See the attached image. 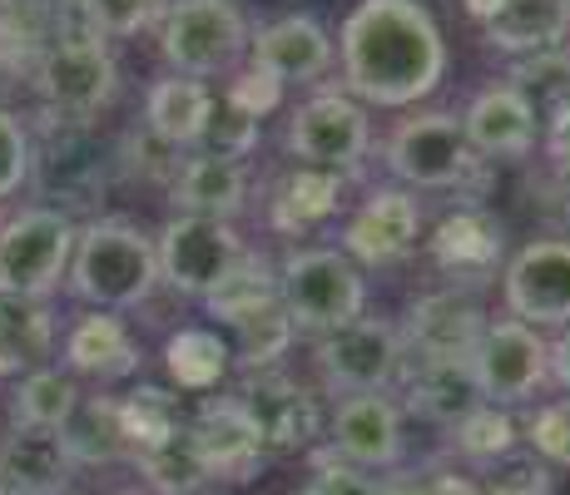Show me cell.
<instances>
[{"instance_id":"7402d4cb","label":"cell","mask_w":570,"mask_h":495,"mask_svg":"<svg viewBox=\"0 0 570 495\" xmlns=\"http://www.w3.org/2000/svg\"><path fill=\"white\" fill-rule=\"evenodd\" d=\"M70 451H65L60 432H16L0 442V486L16 495H60L70 481Z\"/></svg>"},{"instance_id":"e575fe53","label":"cell","mask_w":570,"mask_h":495,"mask_svg":"<svg viewBox=\"0 0 570 495\" xmlns=\"http://www.w3.org/2000/svg\"><path fill=\"white\" fill-rule=\"evenodd\" d=\"M511 90L531 105L535 119H551L570 105V50H541V55H521L511 65Z\"/></svg>"},{"instance_id":"d4e9b609","label":"cell","mask_w":570,"mask_h":495,"mask_svg":"<svg viewBox=\"0 0 570 495\" xmlns=\"http://www.w3.org/2000/svg\"><path fill=\"white\" fill-rule=\"evenodd\" d=\"M570 30V16L561 0H501L497 16L487 20V46L507 55H541L556 50Z\"/></svg>"},{"instance_id":"3957f363","label":"cell","mask_w":570,"mask_h":495,"mask_svg":"<svg viewBox=\"0 0 570 495\" xmlns=\"http://www.w3.org/2000/svg\"><path fill=\"white\" fill-rule=\"evenodd\" d=\"M363 273L337 248L288 253L278 273V303L288 313L293 333H337L363 317Z\"/></svg>"},{"instance_id":"f35d334b","label":"cell","mask_w":570,"mask_h":495,"mask_svg":"<svg viewBox=\"0 0 570 495\" xmlns=\"http://www.w3.org/2000/svg\"><path fill=\"white\" fill-rule=\"evenodd\" d=\"M258 139H263V119H254L248 109H238L228 95L208 105L204 135H199L204 154H214V159H234V164H238L244 154H254V149H258Z\"/></svg>"},{"instance_id":"60d3db41","label":"cell","mask_w":570,"mask_h":495,"mask_svg":"<svg viewBox=\"0 0 570 495\" xmlns=\"http://www.w3.org/2000/svg\"><path fill=\"white\" fill-rule=\"evenodd\" d=\"M551 486H556L551 466H546L535 451H517V446H511L507 456L487 461L481 481H476L481 495H551Z\"/></svg>"},{"instance_id":"f6af8a7d","label":"cell","mask_w":570,"mask_h":495,"mask_svg":"<svg viewBox=\"0 0 570 495\" xmlns=\"http://www.w3.org/2000/svg\"><path fill=\"white\" fill-rule=\"evenodd\" d=\"M317 476L308 481V491L303 495H377V486L363 476L357 466H347V461H337L333 451H317Z\"/></svg>"},{"instance_id":"83f0119b","label":"cell","mask_w":570,"mask_h":495,"mask_svg":"<svg viewBox=\"0 0 570 495\" xmlns=\"http://www.w3.org/2000/svg\"><path fill=\"white\" fill-rule=\"evenodd\" d=\"M60 442L70 451L75 466H109L129 451L125 422H119L115 396H80L70 412V422L60 426Z\"/></svg>"},{"instance_id":"6da1fadb","label":"cell","mask_w":570,"mask_h":495,"mask_svg":"<svg viewBox=\"0 0 570 495\" xmlns=\"http://www.w3.org/2000/svg\"><path fill=\"white\" fill-rule=\"evenodd\" d=\"M337 50L347 90L382 109L416 105L446 75V40L416 0H363L343 20Z\"/></svg>"},{"instance_id":"603a6c76","label":"cell","mask_w":570,"mask_h":495,"mask_svg":"<svg viewBox=\"0 0 570 495\" xmlns=\"http://www.w3.org/2000/svg\"><path fill=\"white\" fill-rule=\"evenodd\" d=\"M169 189H174V208H179V214L228 224L248 198V174H244V164H234V159L199 154V159L179 164V174H174Z\"/></svg>"},{"instance_id":"1f68e13d","label":"cell","mask_w":570,"mask_h":495,"mask_svg":"<svg viewBox=\"0 0 570 495\" xmlns=\"http://www.w3.org/2000/svg\"><path fill=\"white\" fill-rule=\"evenodd\" d=\"M204 303H208V317H218L224 327H234L238 317L278 303V273H273V263L263 258V253H244V258L218 278V288L208 293Z\"/></svg>"},{"instance_id":"7dc6e473","label":"cell","mask_w":570,"mask_h":495,"mask_svg":"<svg viewBox=\"0 0 570 495\" xmlns=\"http://www.w3.org/2000/svg\"><path fill=\"white\" fill-rule=\"evenodd\" d=\"M125 154H129V169L145 174V179H169L174 184V174H179V159H174L179 149L164 145V139L149 135V129H139V135L125 145Z\"/></svg>"},{"instance_id":"30bf717a","label":"cell","mask_w":570,"mask_h":495,"mask_svg":"<svg viewBox=\"0 0 570 495\" xmlns=\"http://www.w3.org/2000/svg\"><path fill=\"white\" fill-rule=\"evenodd\" d=\"M546 372H551V347L535 337V327L517 323V317L487 323L476 352H471V377H476V392L487 406L531 402Z\"/></svg>"},{"instance_id":"ffe728a7","label":"cell","mask_w":570,"mask_h":495,"mask_svg":"<svg viewBox=\"0 0 570 495\" xmlns=\"http://www.w3.org/2000/svg\"><path fill=\"white\" fill-rule=\"evenodd\" d=\"M535 125L531 105L511 90V85H491L471 99V109L462 115V135L471 154H487V159H525L535 145Z\"/></svg>"},{"instance_id":"4316f807","label":"cell","mask_w":570,"mask_h":495,"mask_svg":"<svg viewBox=\"0 0 570 495\" xmlns=\"http://www.w3.org/2000/svg\"><path fill=\"white\" fill-rule=\"evenodd\" d=\"M55 323L36 297H0V377H26L46 367Z\"/></svg>"},{"instance_id":"d6986e66","label":"cell","mask_w":570,"mask_h":495,"mask_svg":"<svg viewBox=\"0 0 570 495\" xmlns=\"http://www.w3.org/2000/svg\"><path fill=\"white\" fill-rule=\"evenodd\" d=\"M189 436L208 466V481L214 476L248 481L263 461V442H258L254 422H248V412L238 406V396H208L199 406V416H194Z\"/></svg>"},{"instance_id":"277c9868","label":"cell","mask_w":570,"mask_h":495,"mask_svg":"<svg viewBox=\"0 0 570 495\" xmlns=\"http://www.w3.org/2000/svg\"><path fill=\"white\" fill-rule=\"evenodd\" d=\"M109 149L95 139L90 125L80 119H60L46 109V125H40V145H30V179L36 189L55 198L65 218L70 214H90L109 189Z\"/></svg>"},{"instance_id":"f5cc1de1","label":"cell","mask_w":570,"mask_h":495,"mask_svg":"<svg viewBox=\"0 0 570 495\" xmlns=\"http://www.w3.org/2000/svg\"><path fill=\"white\" fill-rule=\"evenodd\" d=\"M497 6H501V0H466V10H471V16L481 20V26H487V20L497 16Z\"/></svg>"},{"instance_id":"816d5d0a","label":"cell","mask_w":570,"mask_h":495,"mask_svg":"<svg viewBox=\"0 0 570 495\" xmlns=\"http://www.w3.org/2000/svg\"><path fill=\"white\" fill-rule=\"evenodd\" d=\"M377 495H416V476H387L377 486Z\"/></svg>"},{"instance_id":"f907efd6","label":"cell","mask_w":570,"mask_h":495,"mask_svg":"<svg viewBox=\"0 0 570 495\" xmlns=\"http://www.w3.org/2000/svg\"><path fill=\"white\" fill-rule=\"evenodd\" d=\"M551 372H556V382L570 392V323H566V333L556 337V347H551Z\"/></svg>"},{"instance_id":"5b68a950","label":"cell","mask_w":570,"mask_h":495,"mask_svg":"<svg viewBox=\"0 0 570 495\" xmlns=\"http://www.w3.org/2000/svg\"><path fill=\"white\" fill-rule=\"evenodd\" d=\"M75 218L60 208H26L0 224V297H46L75 258Z\"/></svg>"},{"instance_id":"ac0fdd59","label":"cell","mask_w":570,"mask_h":495,"mask_svg":"<svg viewBox=\"0 0 570 495\" xmlns=\"http://www.w3.org/2000/svg\"><path fill=\"white\" fill-rule=\"evenodd\" d=\"M416 228H422V208H416V198L407 189H372L363 198V208L347 218L343 248L353 258L372 263V268H382V263L407 258L416 244Z\"/></svg>"},{"instance_id":"4dcf8cb0","label":"cell","mask_w":570,"mask_h":495,"mask_svg":"<svg viewBox=\"0 0 570 495\" xmlns=\"http://www.w3.org/2000/svg\"><path fill=\"white\" fill-rule=\"evenodd\" d=\"M337 198H343V179H337L333 169H293L288 179L278 184V194H273V224L283 228V234H308L313 224H323L327 214L337 208Z\"/></svg>"},{"instance_id":"9a60e30c","label":"cell","mask_w":570,"mask_h":495,"mask_svg":"<svg viewBox=\"0 0 570 495\" xmlns=\"http://www.w3.org/2000/svg\"><path fill=\"white\" fill-rule=\"evenodd\" d=\"M432 263L456 283V288H481L501 273L507 263V234L487 208L462 204L456 214H446L432 234Z\"/></svg>"},{"instance_id":"f546056e","label":"cell","mask_w":570,"mask_h":495,"mask_svg":"<svg viewBox=\"0 0 570 495\" xmlns=\"http://www.w3.org/2000/svg\"><path fill=\"white\" fill-rule=\"evenodd\" d=\"M135 466H139V476H145V486L155 495H199L204 481H208V466H204L199 446H194L189 426L169 432L155 446L135 451Z\"/></svg>"},{"instance_id":"5bb4252c","label":"cell","mask_w":570,"mask_h":495,"mask_svg":"<svg viewBox=\"0 0 570 495\" xmlns=\"http://www.w3.org/2000/svg\"><path fill=\"white\" fill-rule=\"evenodd\" d=\"M288 149L308 169H353L367 154V115L347 95H317L293 115Z\"/></svg>"},{"instance_id":"9f6ffc18","label":"cell","mask_w":570,"mask_h":495,"mask_svg":"<svg viewBox=\"0 0 570 495\" xmlns=\"http://www.w3.org/2000/svg\"><path fill=\"white\" fill-rule=\"evenodd\" d=\"M0 495H16V491H6V486H0Z\"/></svg>"},{"instance_id":"2e32d148","label":"cell","mask_w":570,"mask_h":495,"mask_svg":"<svg viewBox=\"0 0 570 495\" xmlns=\"http://www.w3.org/2000/svg\"><path fill=\"white\" fill-rule=\"evenodd\" d=\"M481 333H487V317L476 297L462 288L416 297L407 313V347L416 362H462L476 352Z\"/></svg>"},{"instance_id":"836d02e7","label":"cell","mask_w":570,"mask_h":495,"mask_svg":"<svg viewBox=\"0 0 570 495\" xmlns=\"http://www.w3.org/2000/svg\"><path fill=\"white\" fill-rule=\"evenodd\" d=\"M75 402H80V392H75V382L65 377V372L36 367L20 377L10 416H16V426H30V432H60V426L70 422Z\"/></svg>"},{"instance_id":"e0dca14e","label":"cell","mask_w":570,"mask_h":495,"mask_svg":"<svg viewBox=\"0 0 570 495\" xmlns=\"http://www.w3.org/2000/svg\"><path fill=\"white\" fill-rule=\"evenodd\" d=\"M327 442H333L337 461H347V466H357V471L397 466V456H402V416L382 392L343 396Z\"/></svg>"},{"instance_id":"52a82bcc","label":"cell","mask_w":570,"mask_h":495,"mask_svg":"<svg viewBox=\"0 0 570 495\" xmlns=\"http://www.w3.org/2000/svg\"><path fill=\"white\" fill-rule=\"evenodd\" d=\"M36 85H40V95H46L50 115L90 125L109 99H115L119 70H115V55L105 50V40L85 36V30L75 26V30H60L46 46V55H40V65H36Z\"/></svg>"},{"instance_id":"9c48e42d","label":"cell","mask_w":570,"mask_h":495,"mask_svg":"<svg viewBox=\"0 0 570 495\" xmlns=\"http://www.w3.org/2000/svg\"><path fill=\"white\" fill-rule=\"evenodd\" d=\"M313 357H317V372H323V382L333 392L363 396V392H382L387 382L402 377L407 347H402V337L392 323H382V317H357V323L317 337Z\"/></svg>"},{"instance_id":"8fae6325","label":"cell","mask_w":570,"mask_h":495,"mask_svg":"<svg viewBox=\"0 0 570 495\" xmlns=\"http://www.w3.org/2000/svg\"><path fill=\"white\" fill-rule=\"evenodd\" d=\"M155 253H159V283H169L174 293L208 297L218 288V278H224V273L244 258V244H238L234 224L179 214L159 234Z\"/></svg>"},{"instance_id":"681fc988","label":"cell","mask_w":570,"mask_h":495,"mask_svg":"<svg viewBox=\"0 0 570 495\" xmlns=\"http://www.w3.org/2000/svg\"><path fill=\"white\" fill-rule=\"evenodd\" d=\"M416 495H481V491H476V481L436 471V476H416Z\"/></svg>"},{"instance_id":"f1b7e54d","label":"cell","mask_w":570,"mask_h":495,"mask_svg":"<svg viewBox=\"0 0 570 495\" xmlns=\"http://www.w3.org/2000/svg\"><path fill=\"white\" fill-rule=\"evenodd\" d=\"M208 105H214V95L204 90V80H184V75L159 80L155 90H149V99H145V129L149 135H159L164 145H174V149L199 145Z\"/></svg>"},{"instance_id":"7c38bea8","label":"cell","mask_w":570,"mask_h":495,"mask_svg":"<svg viewBox=\"0 0 570 495\" xmlns=\"http://www.w3.org/2000/svg\"><path fill=\"white\" fill-rule=\"evenodd\" d=\"M238 406L254 422L263 451H313L323 436V406L303 382L283 377V372H248L238 387Z\"/></svg>"},{"instance_id":"ab89813d","label":"cell","mask_w":570,"mask_h":495,"mask_svg":"<svg viewBox=\"0 0 570 495\" xmlns=\"http://www.w3.org/2000/svg\"><path fill=\"white\" fill-rule=\"evenodd\" d=\"M70 10H75L85 36L125 40V36H139V30L159 16L164 0H70Z\"/></svg>"},{"instance_id":"8d00e7d4","label":"cell","mask_w":570,"mask_h":495,"mask_svg":"<svg viewBox=\"0 0 570 495\" xmlns=\"http://www.w3.org/2000/svg\"><path fill=\"white\" fill-rule=\"evenodd\" d=\"M119 422H125L129 451H145L164 442L169 432H179L184 416H179V396H169L164 387H135L119 402Z\"/></svg>"},{"instance_id":"ee69618b","label":"cell","mask_w":570,"mask_h":495,"mask_svg":"<svg viewBox=\"0 0 570 495\" xmlns=\"http://www.w3.org/2000/svg\"><path fill=\"white\" fill-rule=\"evenodd\" d=\"M30 179V129L10 109H0V198H10Z\"/></svg>"},{"instance_id":"bcb514c9","label":"cell","mask_w":570,"mask_h":495,"mask_svg":"<svg viewBox=\"0 0 570 495\" xmlns=\"http://www.w3.org/2000/svg\"><path fill=\"white\" fill-rule=\"evenodd\" d=\"M228 99H234L238 109H248L254 119H263V115H273V109L283 105V80H273L268 70L248 65V70L238 75L234 85H228Z\"/></svg>"},{"instance_id":"b9f144b4","label":"cell","mask_w":570,"mask_h":495,"mask_svg":"<svg viewBox=\"0 0 570 495\" xmlns=\"http://www.w3.org/2000/svg\"><path fill=\"white\" fill-rule=\"evenodd\" d=\"M40 55H46V30H40V20H36V6L6 0V6H0V70L40 65Z\"/></svg>"},{"instance_id":"db71d44e","label":"cell","mask_w":570,"mask_h":495,"mask_svg":"<svg viewBox=\"0 0 570 495\" xmlns=\"http://www.w3.org/2000/svg\"><path fill=\"white\" fill-rule=\"evenodd\" d=\"M26 6H36V10H60V6H70V0H26Z\"/></svg>"},{"instance_id":"d590c367","label":"cell","mask_w":570,"mask_h":495,"mask_svg":"<svg viewBox=\"0 0 570 495\" xmlns=\"http://www.w3.org/2000/svg\"><path fill=\"white\" fill-rule=\"evenodd\" d=\"M234 347H238L244 372H268L273 362L293 347V323H288V313H283V303H268V307H258V313L238 317Z\"/></svg>"},{"instance_id":"4fadbf2b","label":"cell","mask_w":570,"mask_h":495,"mask_svg":"<svg viewBox=\"0 0 570 495\" xmlns=\"http://www.w3.org/2000/svg\"><path fill=\"white\" fill-rule=\"evenodd\" d=\"M507 307L525 327H566L570 323V244L535 238L501 273Z\"/></svg>"},{"instance_id":"44dd1931","label":"cell","mask_w":570,"mask_h":495,"mask_svg":"<svg viewBox=\"0 0 570 495\" xmlns=\"http://www.w3.org/2000/svg\"><path fill=\"white\" fill-rule=\"evenodd\" d=\"M254 65L268 70L273 80H317L333 65V40L313 16H283L273 26H263L254 40Z\"/></svg>"},{"instance_id":"74e56055","label":"cell","mask_w":570,"mask_h":495,"mask_svg":"<svg viewBox=\"0 0 570 495\" xmlns=\"http://www.w3.org/2000/svg\"><path fill=\"white\" fill-rule=\"evenodd\" d=\"M452 442L456 451L471 461V466H487V461L507 456L511 446H517V422H511L501 406H471V412L462 416V422L452 426Z\"/></svg>"},{"instance_id":"7bdbcfd3","label":"cell","mask_w":570,"mask_h":495,"mask_svg":"<svg viewBox=\"0 0 570 495\" xmlns=\"http://www.w3.org/2000/svg\"><path fill=\"white\" fill-rule=\"evenodd\" d=\"M525 442L546 461V466H566L570 471V396L546 402L541 412L525 422Z\"/></svg>"},{"instance_id":"ba28073f","label":"cell","mask_w":570,"mask_h":495,"mask_svg":"<svg viewBox=\"0 0 570 495\" xmlns=\"http://www.w3.org/2000/svg\"><path fill=\"white\" fill-rule=\"evenodd\" d=\"M387 169L412 189H462L481 174V159L471 154L456 115H416L392 129Z\"/></svg>"},{"instance_id":"d6a6232c","label":"cell","mask_w":570,"mask_h":495,"mask_svg":"<svg viewBox=\"0 0 570 495\" xmlns=\"http://www.w3.org/2000/svg\"><path fill=\"white\" fill-rule=\"evenodd\" d=\"M228 357L234 352L214 327H179L164 347V367L184 392H214L228 377Z\"/></svg>"},{"instance_id":"c3c4849f","label":"cell","mask_w":570,"mask_h":495,"mask_svg":"<svg viewBox=\"0 0 570 495\" xmlns=\"http://www.w3.org/2000/svg\"><path fill=\"white\" fill-rule=\"evenodd\" d=\"M551 159H556V174L570 184V105L561 115H551Z\"/></svg>"},{"instance_id":"8992f818","label":"cell","mask_w":570,"mask_h":495,"mask_svg":"<svg viewBox=\"0 0 570 495\" xmlns=\"http://www.w3.org/2000/svg\"><path fill=\"white\" fill-rule=\"evenodd\" d=\"M159 50L184 80L234 70V60L248 50V20L234 0H174L164 10Z\"/></svg>"},{"instance_id":"484cf974","label":"cell","mask_w":570,"mask_h":495,"mask_svg":"<svg viewBox=\"0 0 570 495\" xmlns=\"http://www.w3.org/2000/svg\"><path fill=\"white\" fill-rule=\"evenodd\" d=\"M407 402L426 422L456 426L471 406H481L476 377H471V357L462 362H416L407 372Z\"/></svg>"},{"instance_id":"11a10c76","label":"cell","mask_w":570,"mask_h":495,"mask_svg":"<svg viewBox=\"0 0 570 495\" xmlns=\"http://www.w3.org/2000/svg\"><path fill=\"white\" fill-rule=\"evenodd\" d=\"M561 10H566V16H570V0H561Z\"/></svg>"},{"instance_id":"7a4b0ae2","label":"cell","mask_w":570,"mask_h":495,"mask_svg":"<svg viewBox=\"0 0 570 495\" xmlns=\"http://www.w3.org/2000/svg\"><path fill=\"white\" fill-rule=\"evenodd\" d=\"M159 283V253L135 224L100 218L75 238L70 288L75 297L95 303V313H125L139 307Z\"/></svg>"},{"instance_id":"cb8c5ba5","label":"cell","mask_w":570,"mask_h":495,"mask_svg":"<svg viewBox=\"0 0 570 495\" xmlns=\"http://www.w3.org/2000/svg\"><path fill=\"white\" fill-rule=\"evenodd\" d=\"M65 357H70L75 372H90V377H129L139 367V347L129 337V327L119 323L115 313H90L70 327L65 337Z\"/></svg>"}]
</instances>
